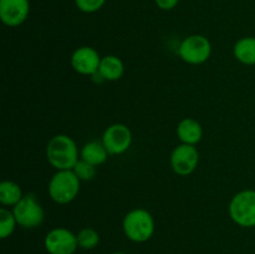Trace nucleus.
<instances>
[{
	"label": "nucleus",
	"instance_id": "nucleus-16",
	"mask_svg": "<svg viewBox=\"0 0 255 254\" xmlns=\"http://www.w3.org/2000/svg\"><path fill=\"white\" fill-rule=\"evenodd\" d=\"M22 197H24L22 189L16 182L2 181L0 183V203L4 207L12 208L21 201Z\"/></svg>",
	"mask_w": 255,
	"mask_h": 254
},
{
	"label": "nucleus",
	"instance_id": "nucleus-10",
	"mask_svg": "<svg viewBox=\"0 0 255 254\" xmlns=\"http://www.w3.org/2000/svg\"><path fill=\"white\" fill-rule=\"evenodd\" d=\"M102 57L100 56L99 51L91 46H81L77 47L72 52L70 57L71 66L77 74L84 75V76H92L99 71L100 62Z\"/></svg>",
	"mask_w": 255,
	"mask_h": 254
},
{
	"label": "nucleus",
	"instance_id": "nucleus-9",
	"mask_svg": "<svg viewBox=\"0 0 255 254\" xmlns=\"http://www.w3.org/2000/svg\"><path fill=\"white\" fill-rule=\"evenodd\" d=\"M169 163L176 174L182 177L189 176L197 169L199 163V152L196 146L181 143L172 151Z\"/></svg>",
	"mask_w": 255,
	"mask_h": 254
},
{
	"label": "nucleus",
	"instance_id": "nucleus-8",
	"mask_svg": "<svg viewBox=\"0 0 255 254\" xmlns=\"http://www.w3.org/2000/svg\"><path fill=\"white\" fill-rule=\"evenodd\" d=\"M44 247L49 254H74L79 248L77 236L70 229L56 227L45 236Z\"/></svg>",
	"mask_w": 255,
	"mask_h": 254
},
{
	"label": "nucleus",
	"instance_id": "nucleus-20",
	"mask_svg": "<svg viewBox=\"0 0 255 254\" xmlns=\"http://www.w3.org/2000/svg\"><path fill=\"white\" fill-rule=\"evenodd\" d=\"M105 4H106V0H75V5L77 9L85 14L97 12L104 7Z\"/></svg>",
	"mask_w": 255,
	"mask_h": 254
},
{
	"label": "nucleus",
	"instance_id": "nucleus-11",
	"mask_svg": "<svg viewBox=\"0 0 255 254\" xmlns=\"http://www.w3.org/2000/svg\"><path fill=\"white\" fill-rule=\"evenodd\" d=\"M29 14V0H0V19L5 26H20L26 21Z\"/></svg>",
	"mask_w": 255,
	"mask_h": 254
},
{
	"label": "nucleus",
	"instance_id": "nucleus-17",
	"mask_svg": "<svg viewBox=\"0 0 255 254\" xmlns=\"http://www.w3.org/2000/svg\"><path fill=\"white\" fill-rule=\"evenodd\" d=\"M17 226L12 209L2 207L0 208V238L6 239L15 232Z\"/></svg>",
	"mask_w": 255,
	"mask_h": 254
},
{
	"label": "nucleus",
	"instance_id": "nucleus-19",
	"mask_svg": "<svg viewBox=\"0 0 255 254\" xmlns=\"http://www.w3.org/2000/svg\"><path fill=\"white\" fill-rule=\"evenodd\" d=\"M72 171H74V173L76 174L77 178H79L81 182L92 181V179L96 177V173H97L96 167L92 166L91 163H89V162L84 161V159L81 158L77 161V163L75 164Z\"/></svg>",
	"mask_w": 255,
	"mask_h": 254
},
{
	"label": "nucleus",
	"instance_id": "nucleus-15",
	"mask_svg": "<svg viewBox=\"0 0 255 254\" xmlns=\"http://www.w3.org/2000/svg\"><path fill=\"white\" fill-rule=\"evenodd\" d=\"M233 55L243 65H255V36H244L234 44Z\"/></svg>",
	"mask_w": 255,
	"mask_h": 254
},
{
	"label": "nucleus",
	"instance_id": "nucleus-13",
	"mask_svg": "<svg viewBox=\"0 0 255 254\" xmlns=\"http://www.w3.org/2000/svg\"><path fill=\"white\" fill-rule=\"evenodd\" d=\"M99 72L105 81H117L125 74L124 61L116 55H106L101 59Z\"/></svg>",
	"mask_w": 255,
	"mask_h": 254
},
{
	"label": "nucleus",
	"instance_id": "nucleus-14",
	"mask_svg": "<svg viewBox=\"0 0 255 254\" xmlns=\"http://www.w3.org/2000/svg\"><path fill=\"white\" fill-rule=\"evenodd\" d=\"M110 153L107 152L106 147L104 146L102 141H90L82 146L80 151V158L89 162L92 166L97 167L104 164L109 158Z\"/></svg>",
	"mask_w": 255,
	"mask_h": 254
},
{
	"label": "nucleus",
	"instance_id": "nucleus-22",
	"mask_svg": "<svg viewBox=\"0 0 255 254\" xmlns=\"http://www.w3.org/2000/svg\"><path fill=\"white\" fill-rule=\"evenodd\" d=\"M112 254H127V253H125V252H115V253Z\"/></svg>",
	"mask_w": 255,
	"mask_h": 254
},
{
	"label": "nucleus",
	"instance_id": "nucleus-1",
	"mask_svg": "<svg viewBox=\"0 0 255 254\" xmlns=\"http://www.w3.org/2000/svg\"><path fill=\"white\" fill-rule=\"evenodd\" d=\"M46 158L56 171L72 169L80 159L79 147L69 134H55L47 142Z\"/></svg>",
	"mask_w": 255,
	"mask_h": 254
},
{
	"label": "nucleus",
	"instance_id": "nucleus-5",
	"mask_svg": "<svg viewBox=\"0 0 255 254\" xmlns=\"http://www.w3.org/2000/svg\"><path fill=\"white\" fill-rule=\"evenodd\" d=\"M11 209L16 218L17 226L22 228L34 229L44 223L45 211L34 193L24 194L21 201Z\"/></svg>",
	"mask_w": 255,
	"mask_h": 254
},
{
	"label": "nucleus",
	"instance_id": "nucleus-18",
	"mask_svg": "<svg viewBox=\"0 0 255 254\" xmlns=\"http://www.w3.org/2000/svg\"><path fill=\"white\" fill-rule=\"evenodd\" d=\"M77 236V243H79V248L85 249V251H91L95 249L100 244V234L96 229L90 228H82Z\"/></svg>",
	"mask_w": 255,
	"mask_h": 254
},
{
	"label": "nucleus",
	"instance_id": "nucleus-6",
	"mask_svg": "<svg viewBox=\"0 0 255 254\" xmlns=\"http://www.w3.org/2000/svg\"><path fill=\"white\" fill-rule=\"evenodd\" d=\"M178 55L187 64L202 65L211 59L212 44L204 35H189L179 44Z\"/></svg>",
	"mask_w": 255,
	"mask_h": 254
},
{
	"label": "nucleus",
	"instance_id": "nucleus-3",
	"mask_svg": "<svg viewBox=\"0 0 255 254\" xmlns=\"http://www.w3.org/2000/svg\"><path fill=\"white\" fill-rule=\"evenodd\" d=\"M80 181L72 169L56 171L47 186L49 196L55 203L69 204L74 201L80 192Z\"/></svg>",
	"mask_w": 255,
	"mask_h": 254
},
{
	"label": "nucleus",
	"instance_id": "nucleus-12",
	"mask_svg": "<svg viewBox=\"0 0 255 254\" xmlns=\"http://www.w3.org/2000/svg\"><path fill=\"white\" fill-rule=\"evenodd\" d=\"M177 137L181 143L196 146L203 137L202 125L197 120L191 119V117L183 119L177 126Z\"/></svg>",
	"mask_w": 255,
	"mask_h": 254
},
{
	"label": "nucleus",
	"instance_id": "nucleus-4",
	"mask_svg": "<svg viewBox=\"0 0 255 254\" xmlns=\"http://www.w3.org/2000/svg\"><path fill=\"white\" fill-rule=\"evenodd\" d=\"M229 217L242 228L255 227V191L243 189L232 197L228 206Z\"/></svg>",
	"mask_w": 255,
	"mask_h": 254
},
{
	"label": "nucleus",
	"instance_id": "nucleus-7",
	"mask_svg": "<svg viewBox=\"0 0 255 254\" xmlns=\"http://www.w3.org/2000/svg\"><path fill=\"white\" fill-rule=\"evenodd\" d=\"M101 141L110 156L124 154L132 144V132L125 124L110 125L104 131Z\"/></svg>",
	"mask_w": 255,
	"mask_h": 254
},
{
	"label": "nucleus",
	"instance_id": "nucleus-2",
	"mask_svg": "<svg viewBox=\"0 0 255 254\" xmlns=\"http://www.w3.org/2000/svg\"><path fill=\"white\" fill-rule=\"evenodd\" d=\"M154 219L147 209L134 208L129 211L122 221V229L128 241L133 243H146L153 237Z\"/></svg>",
	"mask_w": 255,
	"mask_h": 254
},
{
	"label": "nucleus",
	"instance_id": "nucleus-21",
	"mask_svg": "<svg viewBox=\"0 0 255 254\" xmlns=\"http://www.w3.org/2000/svg\"><path fill=\"white\" fill-rule=\"evenodd\" d=\"M154 2H156L157 7H159L161 10L169 11L178 5L179 0H154Z\"/></svg>",
	"mask_w": 255,
	"mask_h": 254
}]
</instances>
